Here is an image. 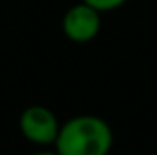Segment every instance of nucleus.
<instances>
[{
  "mask_svg": "<svg viewBox=\"0 0 157 155\" xmlns=\"http://www.w3.org/2000/svg\"><path fill=\"white\" fill-rule=\"evenodd\" d=\"M32 155H58V151H56V149H52V151H50V149H44V151H36Z\"/></svg>",
  "mask_w": 157,
  "mask_h": 155,
  "instance_id": "5",
  "label": "nucleus"
},
{
  "mask_svg": "<svg viewBox=\"0 0 157 155\" xmlns=\"http://www.w3.org/2000/svg\"><path fill=\"white\" fill-rule=\"evenodd\" d=\"M20 133L24 135V139L30 141L40 147H48V145L56 143V137L60 133L62 123L58 121L56 113L46 105H28L18 119Z\"/></svg>",
  "mask_w": 157,
  "mask_h": 155,
  "instance_id": "2",
  "label": "nucleus"
},
{
  "mask_svg": "<svg viewBox=\"0 0 157 155\" xmlns=\"http://www.w3.org/2000/svg\"><path fill=\"white\" fill-rule=\"evenodd\" d=\"M101 30V12L84 0L66 10L62 16V32L74 44H88Z\"/></svg>",
  "mask_w": 157,
  "mask_h": 155,
  "instance_id": "3",
  "label": "nucleus"
},
{
  "mask_svg": "<svg viewBox=\"0 0 157 155\" xmlns=\"http://www.w3.org/2000/svg\"><path fill=\"white\" fill-rule=\"evenodd\" d=\"M84 2L90 4V6H94L96 10H100L101 14H104V12H111V10L121 8L123 4H127L129 0H84Z\"/></svg>",
  "mask_w": 157,
  "mask_h": 155,
  "instance_id": "4",
  "label": "nucleus"
},
{
  "mask_svg": "<svg viewBox=\"0 0 157 155\" xmlns=\"http://www.w3.org/2000/svg\"><path fill=\"white\" fill-rule=\"evenodd\" d=\"M113 147V129L104 117L84 113L62 123L54 149L58 155H107Z\"/></svg>",
  "mask_w": 157,
  "mask_h": 155,
  "instance_id": "1",
  "label": "nucleus"
}]
</instances>
